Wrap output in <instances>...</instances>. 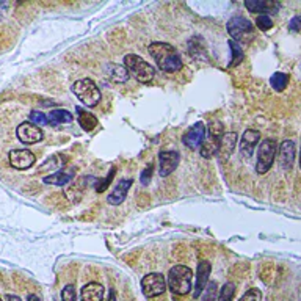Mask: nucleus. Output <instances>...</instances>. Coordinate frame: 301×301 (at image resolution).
Instances as JSON below:
<instances>
[{
    "instance_id": "f257e3e1",
    "label": "nucleus",
    "mask_w": 301,
    "mask_h": 301,
    "mask_svg": "<svg viewBox=\"0 0 301 301\" xmlns=\"http://www.w3.org/2000/svg\"><path fill=\"white\" fill-rule=\"evenodd\" d=\"M149 54L154 57L157 66L165 72H176L182 68L181 55L168 42H153L149 46Z\"/></svg>"
},
{
    "instance_id": "f03ea898",
    "label": "nucleus",
    "mask_w": 301,
    "mask_h": 301,
    "mask_svg": "<svg viewBox=\"0 0 301 301\" xmlns=\"http://www.w3.org/2000/svg\"><path fill=\"white\" fill-rule=\"evenodd\" d=\"M193 271L185 265H174L168 273V287L176 295H185L191 290Z\"/></svg>"
},
{
    "instance_id": "7ed1b4c3",
    "label": "nucleus",
    "mask_w": 301,
    "mask_h": 301,
    "mask_svg": "<svg viewBox=\"0 0 301 301\" xmlns=\"http://www.w3.org/2000/svg\"><path fill=\"white\" fill-rule=\"evenodd\" d=\"M124 66L127 68L129 74L134 75L140 83H149L156 75V69L153 66L147 61H144L141 57L134 55V54L124 57Z\"/></svg>"
},
{
    "instance_id": "20e7f679",
    "label": "nucleus",
    "mask_w": 301,
    "mask_h": 301,
    "mask_svg": "<svg viewBox=\"0 0 301 301\" xmlns=\"http://www.w3.org/2000/svg\"><path fill=\"white\" fill-rule=\"evenodd\" d=\"M72 93L87 107H96L100 100V91L91 79H82L72 85Z\"/></svg>"
},
{
    "instance_id": "39448f33",
    "label": "nucleus",
    "mask_w": 301,
    "mask_h": 301,
    "mask_svg": "<svg viewBox=\"0 0 301 301\" xmlns=\"http://www.w3.org/2000/svg\"><path fill=\"white\" fill-rule=\"evenodd\" d=\"M224 135V129H223V124L220 121H212L209 124V135L206 137L203 146H201L199 153L204 159H210L213 157V154L218 153V147L221 143V138Z\"/></svg>"
},
{
    "instance_id": "423d86ee",
    "label": "nucleus",
    "mask_w": 301,
    "mask_h": 301,
    "mask_svg": "<svg viewBox=\"0 0 301 301\" xmlns=\"http://www.w3.org/2000/svg\"><path fill=\"white\" fill-rule=\"evenodd\" d=\"M276 149H278V146H276V141L271 138H267L261 143L257 153V165H256V171L259 174H264L271 168V165L274 163Z\"/></svg>"
},
{
    "instance_id": "0eeeda50",
    "label": "nucleus",
    "mask_w": 301,
    "mask_h": 301,
    "mask_svg": "<svg viewBox=\"0 0 301 301\" xmlns=\"http://www.w3.org/2000/svg\"><path fill=\"white\" fill-rule=\"evenodd\" d=\"M228 32L232 36V39L237 41H249V38L253 36V24L248 20L246 17L235 16L229 19L228 22Z\"/></svg>"
},
{
    "instance_id": "6e6552de",
    "label": "nucleus",
    "mask_w": 301,
    "mask_h": 301,
    "mask_svg": "<svg viewBox=\"0 0 301 301\" xmlns=\"http://www.w3.org/2000/svg\"><path fill=\"white\" fill-rule=\"evenodd\" d=\"M141 290L147 298H154L162 295L166 290L165 276L160 273H149L141 280Z\"/></svg>"
},
{
    "instance_id": "1a4fd4ad",
    "label": "nucleus",
    "mask_w": 301,
    "mask_h": 301,
    "mask_svg": "<svg viewBox=\"0 0 301 301\" xmlns=\"http://www.w3.org/2000/svg\"><path fill=\"white\" fill-rule=\"evenodd\" d=\"M17 138L25 144H35L42 140V131L32 122H22L16 129Z\"/></svg>"
},
{
    "instance_id": "9d476101",
    "label": "nucleus",
    "mask_w": 301,
    "mask_h": 301,
    "mask_svg": "<svg viewBox=\"0 0 301 301\" xmlns=\"http://www.w3.org/2000/svg\"><path fill=\"white\" fill-rule=\"evenodd\" d=\"M8 159H10V165L16 169H27V168L33 166V163L36 162L35 154L30 153V150H27V149L10 150Z\"/></svg>"
},
{
    "instance_id": "9b49d317",
    "label": "nucleus",
    "mask_w": 301,
    "mask_h": 301,
    "mask_svg": "<svg viewBox=\"0 0 301 301\" xmlns=\"http://www.w3.org/2000/svg\"><path fill=\"white\" fill-rule=\"evenodd\" d=\"M206 140V125L203 122H196L195 125L185 132V135L182 137V141L185 146H188L190 149H198L203 146Z\"/></svg>"
},
{
    "instance_id": "f8f14e48",
    "label": "nucleus",
    "mask_w": 301,
    "mask_h": 301,
    "mask_svg": "<svg viewBox=\"0 0 301 301\" xmlns=\"http://www.w3.org/2000/svg\"><path fill=\"white\" fill-rule=\"evenodd\" d=\"M181 156L178 150H162L159 154V162H160V176L165 178V176H169L179 165Z\"/></svg>"
},
{
    "instance_id": "ddd939ff",
    "label": "nucleus",
    "mask_w": 301,
    "mask_h": 301,
    "mask_svg": "<svg viewBox=\"0 0 301 301\" xmlns=\"http://www.w3.org/2000/svg\"><path fill=\"white\" fill-rule=\"evenodd\" d=\"M261 140V134L257 131H246L240 138V154L246 159H249L254 153V147Z\"/></svg>"
},
{
    "instance_id": "4468645a",
    "label": "nucleus",
    "mask_w": 301,
    "mask_h": 301,
    "mask_svg": "<svg viewBox=\"0 0 301 301\" xmlns=\"http://www.w3.org/2000/svg\"><path fill=\"white\" fill-rule=\"evenodd\" d=\"M210 264L207 261H201L198 264V274H196V286H195V292L193 296L199 298V295L206 290V284L209 281V276H210Z\"/></svg>"
},
{
    "instance_id": "2eb2a0df",
    "label": "nucleus",
    "mask_w": 301,
    "mask_h": 301,
    "mask_svg": "<svg viewBox=\"0 0 301 301\" xmlns=\"http://www.w3.org/2000/svg\"><path fill=\"white\" fill-rule=\"evenodd\" d=\"M132 184H134V181L132 179H122V181H119L116 185H115V188H113V191L109 195V198H107V201H109V204H112V206H119L122 201L125 199V196H127V191H129V188L132 187Z\"/></svg>"
},
{
    "instance_id": "dca6fc26",
    "label": "nucleus",
    "mask_w": 301,
    "mask_h": 301,
    "mask_svg": "<svg viewBox=\"0 0 301 301\" xmlns=\"http://www.w3.org/2000/svg\"><path fill=\"white\" fill-rule=\"evenodd\" d=\"M235 144H237V134L228 132V134L223 135L221 143H220V147H218V153H217L220 162H224L226 159H229V156L232 154Z\"/></svg>"
},
{
    "instance_id": "f3484780",
    "label": "nucleus",
    "mask_w": 301,
    "mask_h": 301,
    "mask_svg": "<svg viewBox=\"0 0 301 301\" xmlns=\"http://www.w3.org/2000/svg\"><path fill=\"white\" fill-rule=\"evenodd\" d=\"M293 160H295V143L292 140H286L280 147V163L284 169H290Z\"/></svg>"
},
{
    "instance_id": "a211bd4d",
    "label": "nucleus",
    "mask_w": 301,
    "mask_h": 301,
    "mask_svg": "<svg viewBox=\"0 0 301 301\" xmlns=\"http://www.w3.org/2000/svg\"><path fill=\"white\" fill-rule=\"evenodd\" d=\"M245 7L251 13H271L276 14L280 5L274 2H268V0H246Z\"/></svg>"
},
{
    "instance_id": "6ab92c4d",
    "label": "nucleus",
    "mask_w": 301,
    "mask_h": 301,
    "mask_svg": "<svg viewBox=\"0 0 301 301\" xmlns=\"http://www.w3.org/2000/svg\"><path fill=\"white\" fill-rule=\"evenodd\" d=\"M74 178V169H61V171H57L54 174H49V176H44V184H50V185H57V187H63L66 185L68 182H71Z\"/></svg>"
},
{
    "instance_id": "aec40b11",
    "label": "nucleus",
    "mask_w": 301,
    "mask_h": 301,
    "mask_svg": "<svg viewBox=\"0 0 301 301\" xmlns=\"http://www.w3.org/2000/svg\"><path fill=\"white\" fill-rule=\"evenodd\" d=\"M82 301H104V287L97 283L87 284L80 292Z\"/></svg>"
},
{
    "instance_id": "412c9836",
    "label": "nucleus",
    "mask_w": 301,
    "mask_h": 301,
    "mask_svg": "<svg viewBox=\"0 0 301 301\" xmlns=\"http://www.w3.org/2000/svg\"><path fill=\"white\" fill-rule=\"evenodd\" d=\"M74 119L72 113H69L68 110L63 109H57V110H50L47 113V121L50 122V125H58L63 122H71Z\"/></svg>"
},
{
    "instance_id": "4be33fe9",
    "label": "nucleus",
    "mask_w": 301,
    "mask_h": 301,
    "mask_svg": "<svg viewBox=\"0 0 301 301\" xmlns=\"http://www.w3.org/2000/svg\"><path fill=\"white\" fill-rule=\"evenodd\" d=\"M75 112H77V116H79V124L82 125V129L87 131V132H91L96 125H97V118L88 112H85L83 109L77 107L75 109Z\"/></svg>"
},
{
    "instance_id": "5701e85b",
    "label": "nucleus",
    "mask_w": 301,
    "mask_h": 301,
    "mask_svg": "<svg viewBox=\"0 0 301 301\" xmlns=\"http://www.w3.org/2000/svg\"><path fill=\"white\" fill-rule=\"evenodd\" d=\"M107 74H109V77L113 82H118V83L125 82L129 79V71H127V68H125L124 64L122 66L121 64H110L107 68Z\"/></svg>"
},
{
    "instance_id": "b1692460",
    "label": "nucleus",
    "mask_w": 301,
    "mask_h": 301,
    "mask_svg": "<svg viewBox=\"0 0 301 301\" xmlns=\"http://www.w3.org/2000/svg\"><path fill=\"white\" fill-rule=\"evenodd\" d=\"M66 157H61V156H54L52 159H49L46 160V163L39 168V173H49V171H52L50 174H54L57 171H61L64 168V162ZM49 176V174H47Z\"/></svg>"
},
{
    "instance_id": "393cba45",
    "label": "nucleus",
    "mask_w": 301,
    "mask_h": 301,
    "mask_svg": "<svg viewBox=\"0 0 301 301\" xmlns=\"http://www.w3.org/2000/svg\"><path fill=\"white\" fill-rule=\"evenodd\" d=\"M228 44H229L231 52H232V57H231V61H229V68H234V66H237V64H240L243 61L245 55H243V50H242L239 42H235L234 39H229Z\"/></svg>"
},
{
    "instance_id": "a878e982",
    "label": "nucleus",
    "mask_w": 301,
    "mask_h": 301,
    "mask_svg": "<svg viewBox=\"0 0 301 301\" xmlns=\"http://www.w3.org/2000/svg\"><path fill=\"white\" fill-rule=\"evenodd\" d=\"M287 82H289V75L284 72H274L270 79V85L276 91H283L287 87Z\"/></svg>"
},
{
    "instance_id": "bb28decb",
    "label": "nucleus",
    "mask_w": 301,
    "mask_h": 301,
    "mask_svg": "<svg viewBox=\"0 0 301 301\" xmlns=\"http://www.w3.org/2000/svg\"><path fill=\"white\" fill-rule=\"evenodd\" d=\"M234 293H235V284H232V283H226V284L221 287L217 301H232Z\"/></svg>"
},
{
    "instance_id": "cd10ccee",
    "label": "nucleus",
    "mask_w": 301,
    "mask_h": 301,
    "mask_svg": "<svg viewBox=\"0 0 301 301\" xmlns=\"http://www.w3.org/2000/svg\"><path fill=\"white\" fill-rule=\"evenodd\" d=\"M115 171H116V169H115V168H112V169H110V173L107 174V178H105L104 181H94V184H96V185H94V188H96V191H97V193H102V191L109 187L110 181L113 179V176H115Z\"/></svg>"
},
{
    "instance_id": "c85d7f7f",
    "label": "nucleus",
    "mask_w": 301,
    "mask_h": 301,
    "mask_svg": "<svg viewBox=\"0 0 301 301\" xmlns=\"http://www.w3.org/2000/svg\"><path fill=\"white\" fill-rule=\"evenodd\" d=\"M256 25L261 30H270L273 27V20H271V17L268 14H261L256 19Z\"/></svg>"
},
{
    "instance_id": "c756f323",
    "label": "nucleus",
    "mask_w": 301,
    "mask_h": 301,
    "mask_svg": "<svg viewBox=\"0 0 301 301\" xmlns=\"http://www.w3.org/2000/svg\"><path fill=\"white\" fill-rule=\"evenodd\" d=\"M239 301H262V292L259 289H249Z\"/></svg>"
},
{
    "instance_id": "7c9ffc66",
    "label": "nucleus",
    "mask_w": 301,
    "mask_h": 301,
    "mask_svg": "<svg viewBox=\"0 0 301 301\" xmlns=\"http://www.w3.org/2000/svg\"><path fill=\"white\" fill-rule=\"evenodd\" d=\"M61 301H77V295H75L74 286L69 284L61 290Z\"/></svg>"
},
{
    "instance_id": "2f4dec72",
    "label": "nucleus",
    "mask_w": 301,
    "mask_h": 301,
    "mask_svg": "<svg viewBox=\"0 0 301 301\" xmlns=\"http://www.w3.org/2000/svg\"><path fill=\"white\" fill-rule=\"evenodd\" d=\"M30 122L35 124V125H44V124H47L49 121H47V116H46L44 113L35 110V112L30 113Z\"/></svg>"
},
{
    "instance_id": "473e14b6",
    "label": "nucleus",
    "mask_w": 301,
    "mask_h": 301,
    "mask_svg": "<svg viewBox=\"0 0 301 301\" xmlns=\"http://www.w3.org/2000/svg\"><path fill=\"white\" fill-rule=\"evenodd\" d=\"M150 178H153V165H147V166L141 171L140 181H141L143 185H149V184H150Z\"/></svg>"
},
{
    "instance_id": "72a5a7b5",
    "label": "nucleus",
    "mask_w": 301,
    "mask_h": 301,
    "mask_svg": "<svg viewBox=\"0 0 301 301\" xmlns=\"http://www.w3.org/2000/svg\"><path fill=\"white\" fill-rule=\"evenodd\" d=\"M289 30H290V32H299V30H301V17L295 16V17L289 22Z\"/></svg>"
},
{
    "instance_id": "f704fd0d",
    "label": "nucleus",
    "mask_w": 301,
    "mask_h": 301,
    "mask_svg": "<svg viewBox=\"0 0 301 301\" xmlns=\"http://www.w3.org/2000/svg\"><path fill=\"white\" fill-rule=\"evenodd\" d=\"M5 301H22L19 296H16V295H7L5 296Z\"/></svg>"
},
{
    "instance_id": "c9c22d12",
    "label": "nucleus",
    "mask_w": 301,
    "mask_h": 301,
    "mask_svg": "<svg viewBox=\"0 0 301 301\" xmlns=\"http://www.w3.org/2000/svg\"><path fill=\"white\" fill-rule=\"evenodd\" d=\"M27 301H41V299H39V296H38V295H33V293H32V295H29Z\"/></svg>"
},
{
    "instance_id": "e433bc0d",
    "label": "nucleus",
    "mask_w": 301,
    "mask_h": 301,
    "mask_svg": "<svg viewBox=\"0 0 301 301\" xmlns=\"http://www.w3.org/2000/svg\"><path fill=\"white\" fill-rule=\"evenodd\" d=\"M109 301H116V296H115V292H113V289L110 290V296H109Z\"/></svg>"
},
{
    "instance_id": "4c0bfd02",
    "label": "nucleus",
    "mask_w": 301,
    "mask_h": 301,
    "mask_svg": "<svg viewBox=\"0 0 301 301\" xmlns=\"http://www.w3.org/2000/svg\"><path fill=\"white\" fill-rule=\"evenodd\" d=\"M299 168H301V154H299Z\"/></svg>"
},
{
    "instance_id": "58836bf2",
    "label": "nucleus",
    "mask_w": 301,
    "mask_h": 301,
    "mask_svg": "<svg viewBox=\"0 0 301 301\" xmlns=\"http://www.w3.org/2000/svg\"><path fill=\"white\" fill-rule=\"evenodd\" d=\"M0 301H2V299H0Z\"/></svg>"
}]
</instances>
